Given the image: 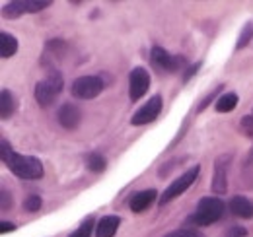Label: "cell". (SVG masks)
Instances as JSON below:
<instances>
[{"mask_svg": "<svg viewBox=\"0 0 253 237\" xmlns=\"http://www.w3.org/2000/svg\"><path fill=\"white\" fill-rule=\"evenodd\" d=\"M224 210L226 206L218 197H205L203 200H199L197 210L191 214L189 222H193L195 226H211L220 220Z\"/></svg>", "mask_w": 253, "mask_h": 237, "instance_id": "cell-2", "label": "cell"}, {"mask_svg": "<svg viewBox=\"0 0 253 237\" xmlns=\"http://www.w3.org/2000/svg\"><path fill=\"white\" fill-rule=\"evenodd\" d=\"M164 237H205V234H201L199 230H193V228H181V230H175Z\"/></svg>", "mask_w": 253, "mask_h": 237, "instance_id": "cell-20", "label": "cell"}, {"mask_svg": "<svg viewBox=\"0 0 253 237\" xmlns=\"http://www.w3.org/2000/svg\"><path fill=\"white\" fill-rule=\"evenodd\" d=\"M121 224L119 216H103L95 226V237H113Z\"/></svg>", "mask_w": 253, "mask_h": 237, "instance_id": "cell-13", "label": "cell"}, {"mask_svg": "<svg viewBox=\"0 0 253 237\" xmlns=\"http://www.w3.org/2000/svg\"><path fill=\"white\" fill-rule=\"evenodd\" d=\"M26 10V0H14V2H8L2 10V16L8 18V20H14V18H20Z\"/></svg>", "mask_w": 253, "mask_h": 237, "instance_id": "cell-18", "label": "cell"}, {"mask_svg": "<svg viewBox=\"0 0 253 237\" xmlns=\"http://www.w3.org/2000/svg\"><path fill=\"white\" fill-rule=\"evenodd\" d=\"M16 51H18V39L12 33L2 31L0 33V57L2 59H10V57L16 55Z\"/></svg>", "mask_w": 253, "mask_h": 237, "instance_id": "cell-14", "label": "cell"}, {"mask_svg": "<svg viewBox=\"0 0 253 237\" xmlns=\"http://www.w3.org/2000/svg\"><path fill=\"white\" fill-rule=\"evenodd\" d=\"M199 68H201V62H197V64H193V66H189V68H187V72H185V76H183V82H187V80H189L191 76H195Z\"/></svg>", "mask_w": 253, "mask_h": 237, "instance_id": "cell-28", "label": "cell"}, {"mask_svg": "<svg viewBox=\"0 0 253 237\" xmlns=\"http://www.w3.org/2000/svg\"><path fill=\"white\" fill-rule=\"evenodd\" d=\"M63 86H64V82H63L61 72L51 70L45 80H41V82L35 84V89H33L35 101H37L41 107H49V105L59 97V93L63 91Z\"/></svg>", "mask_w": 253, "mask_h": 237, "instance_id": "cell-3", "label": "cell"}, {"mask_svg": "<svg viewBox=\"0 0 253 237\" xmlns=\"http://www.w3.org/2000/svg\"><path fill=\"white\" fill-rule=\"evenodd\" d=\"M43 204V200H41V197L39 195H30L26 200H24V208L28 210V212H37L39 208Z\"/></svg>", "mask_w": 253, "mask_h": 237, "instance_id": "cell-22", "label": "cell"}, {"mask_svg": "<svg viewBox=\"0 0 253 237\" xmlns=\"http://www.w3.org/2000/svg\"><path fill=\"white\" fill-rule=\"evenodd\" d=\"M252 33H253V26L252 24H248L244 31L240 33V39H238V45H236V49H242V47H246L248 43H250V39H252Z\"/></svg>", "mask_w": 253, "mask_h": 237, "instance_id": "cell-23", "label": "cell"}, {"mask_svg": "<svg viewBox=\"0 0 253 237\" xmlns=\"http://www.w3.org/2000/svg\"><path fill=\"white\" fill-rule=\"evenodd\" d=\"M162 111V97L160 95H152L134 115L130 118V124L132 126H142V124H148L152 120H156Z\"/></svg>", "mask_w": 253, "mask_h": 237, "instance_id": "cell-8", "label": "cell"}, {"mask_svg": "<svg viewBox=\"0 0 253 237\" xmlns=\"http://www.w3.org/2000/svg\"><path fill=\"white\" fill-rule=\"evenodd\" d=\"M14 111H16V99H14L12 91L4 88L0 91V117L2 120H8L14 115Z\"/></svg>", "mask_w": 253, "mask_h": 237, "instance_id": "cell-15", "label": "cell"}, {"mask_svg": "<svg viewBox=\"0 0 253 237\" xmlns=\"http://www.w3.org/2000/svg\"><path fill=\"white\" fill-rule=\"evenodd\" d=\"M156 198H160L158 193L154 191V189H146V191H138V193H134L132 197H130V202H128V206L132 212H136V214H140V212H144L146 208L150 206Z\"/></svg>", "mask_w": 253, "mask_h": 237, "instance_id": "cell-11", "label": "cell"}, {"mask_svg": "<svg viewBox=\"0 0 253 237\" xmlns=\"http://www.w3.org/2000/svg\"><path fill=\"white\" fill-rule=\"evenodd\" d=\"M232 161V154H222L214 161V177H212V193L224 195L228 191V167Z\"/></svg>", "mask_w": 253, "mask_h": 237, "instance_id": "cell-9", "label": "cell"}, {"mask_svg": "<svg viewBox=\"0 0 253 237\" xmlns=\"http://www.w3.org/2000/svg\"><path fill=\"white\" fill-rule=\"evenodd\" d=\"M105 88V82L101 80V76H80L72 82L70 93L76 99H94L97 97Z\"/></svg>", "mask_w": 253, "mask_h": 237, "instance_id": "cell-5", "label": "cell"}, {"mask_svg": "<svg viewBox=\"0 0 253 237\" xmlns=\"http://www.w3.org/2000/svg\"><path fill=\"white\" fill-rule=\"evenodd\" d=\"M2 202H0V208H2V212H6L8 208L12 206V197H10V193H6L4 189H2Z\"/></svg>", "mask_w": 253, "mask_h": 237, "instance_id": "cell-26", "label": "cell"}, {"mask_svg": "<svg viewBox=\"0 0 253 237\" xmlns=\"http://www.w3.org/2000/svg\"><path fill=\"white\" fill-rule=\"evenodd\" d=\"M236 105H238V95L230 91V93H222L220 97L216 99L214 109H216L218 113H230V111L236 109Z\"/></svg>", "mask_w": 253, "mask_h": 237, "instance_id": "cell-16", "label": "cell"}, {"mask_svg": "<svg viewBox=\"0 0 253 237\" xmlns=\"http://www.w3.org/2000/svg\"><path fill=\"white\" fill-rule=\"evenodd\" d=\"M14 230H16V226L10 224V222H2L0 224V234H8V232H14Z\"/></svg>", "mask_w": 253, "mask_h": 237, "instance_id": "cell-29", "label": "cell"}, {"mask_svg": "<svg viewBox=\"0 0 253 237\" xmlns=\"http://www.w3.org/2000/svg\"><path fill=\"white\" fill-rule=\"evenodd\" d=\"M199 173H201V167L199 165H195V167H191V169H187L181 177H177L166 191H164V195L158 198V204L160 206H164V204H168V202H171L173 198H177L179 195H183L187 189H189L191 185L197 181V177H199Z\"/></svg>", "mask_w": 253, "mask_h": 237, "instance_id": "cell-4", "label": "cell"}, {"mask_svg": "<svg viewBox=\"0 0 253 237\" xmlns=\"http://www.w3.org/2000/svg\"><path fill=\"white\" fill-rule=\"evenodd\" d=\"M86 165H88V169L90 171H94V173H101V171H105V167H107V159L101 156V154H97V152H90V154H86Z\"/></svg>", "mask_w": 253, "mask_h": 237, "instance_id": "cell-17", "label": "cell"}, {"mask_svg": "<svg viewBox=\"0 0 253 237\" xmlns=\"http://www.w3.org/2000/svg\"><path fill=\"white\" fill-rule=\"evenodd\" d=\"M0 158H2V163L8 165V169L20 179H41L45 173L43 163L37 158L16 154L6 138H2L0 142Z\"/></svg>", "mask_w": 253, "mask_h": 237, "instance_id": "cell-1", "label": "cell"}, {"mask_svg": "<svg viewBox=\"0 0 253 237\" xmlns=\"http://www.w3.org/2000/svg\"><path fill=\"white\" fill-rule=\"evenodd\" d=\"M242 128L252 136L253 134V117H244L242 118Z\"/></svg>", "mask_w": 253, "mask_h": 237, "instance_id": "cell-27", "label": "cell"}, {"mask_svg": "<svg viewBox=\"0 0 253 237\" xmlns=\"http://www.w3.org/2000/svg\"><path fill=\"white\" fill-rule=\"evenodd\" d=\"M222 88H224V86H216L212 93H209V95H207V97H205V99L201 101V105H199V109H197V111H205V109L209 107V103H211V101H212V99L216 97V93H220V91H222Z\"/></svg>", "mask_w": 253, "mask_h": 237, "instance_id": "cell-24", "label": "cell"}, {"mask_svg": "<svg viewBox=\"0 0 253 237\" xmlns=\"http://www.w3.org/2000/svg\"><path fill=\"white\" fill-rule=\"evenodd\" d=\"M150 88V74L146 68L136 66L128 74V97L130 101H138Z\"/></svg>", "mask_w": 253, "mask_h": 237, "instance_id": "cell-6", "label": "cell"}, {"mask_svg": "<svg viewBox=\"0 0 253 237\" xmlns=\"http://www.w3.org/2000/svg\"><path fill=\"white\" fill-rule=\"evenodd\" d=\"M230 212L238 218H244V220H252L253 218V202L250 198L242 197V195H236L232 200H230Z\"/></svg>", "mask_w": 253, "mask_h": 237, "instance_id": "cell-12", "label": "cell"}, {"mask_svg": "<svg viewBox=\"0 0 253 237\" xmlns=\"http://www.w3.org/2000/svg\"><path fill=\"white\" fill-rule=\"evenodd\" d=\"M246 236H248V230L242 228V226H232V228L224 234V237H246Z\"/></svg>", "mask_w": 253, "mask_h": 237, "instance_id": "cell-25", "label": "cell"}, {"mask_svg": "<svg viewBox=\"0 0 253 237\" xmlns=\"http://www.w3.org/2000/svg\"><path fill=\"white\" fill-rule=\"evenodd\" d=\"M57 118H59V122H61L63 128L74 130V128H78V124L82 120V111L74 103H63L61 109H59V113H57Z\"/></svg>", "mask_w": 253, "mask_h": 237, "instance_id": "cell-10", "label": "cell"}, {"mask_svg": "<svg viewBox=\"0 0 253 237\" xmlns=\"http://www.w3.org/2000/svg\"><path fill=\"white\" fill-rule=\"evenodd\" d=\"M150 60L154 62V66H158L162 70H168V72H175V70H181L185 66V57L171 55V53H168L162 47H152Z\"/></svg>", "mask_w": 253, "mask_h": 237, "instance_id": "cell-7", "label": "cell"}, {"mask_svg": "<svg viewBox=\"0 0 253 237\" xmlns=\"http://www.w3.org/2000/svg\"><path fill=\"white\" fill-rule=\"evenodd\" d=\"M92 230H94V218H86L80 224V228L74 234H70L68 237H90L92 236Z\"/></svg>", "mask_w": 253, "mask_h": 237, "instance_id": "cell-19", "label": "cell"}, {"mask_svg": "<svg viewBox=\"0 0 253 237\" xmlns=\"http://www.w3.org/2000/svg\"><path fill=\"white\" fill-rule=\"evenodd\" d=\"M51 6V0H26V10L28 12H41Z\"/></svg>", "mask_w": 253, "mask_h": 237, "instance_id": "cell-21", "label": "cell"}]
</instances>
